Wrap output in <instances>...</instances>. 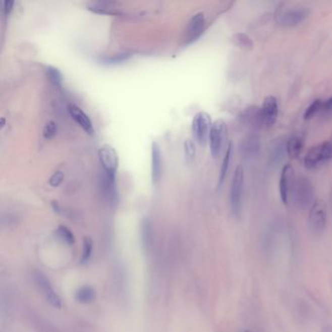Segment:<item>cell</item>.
I'll return each instance as SVG.
<instances>
[{"mask_svg":"<svg viewBox=\"0 0 332 332\" xmlns=\"http://www.w3.org/2000/svg\"><path fill=\"white\" fill-rule=\"evenodd\" d=\"M291 194L296 207L302 209L311 208L316 201L314 186L311 180L304 176L295 179Z\"/></svg>","mask_w":332,"mask_h":332,"instance_id":"6da1fadb","label":"cell"},{"mask_svg":"<svg viewBox=\"0 0 332 332\" xmlns=\"http://www.w3.org/2000/svg\"><path fill=\"white\" fill-rule=\"evenodd\" d=\"M327 224V206L323 200L318 199L314 202L309 211L308 226L310 232L315 236H320Z\"/></svg>","mask_w":332,"mask_h":332,"instance_id":"7a4b0ae2","label":"cell"},{"mask_svg":"<svg viewBox=\"0 0 332 332\" xmlns=\"http://www.w3.org/2000/svg\"><path fill=\"white\" fill-rule=\"evenodd\" d=\"M332 160V141H324L310 148L304 158L308 170H315Z\"/></svg>","mask_w":332,"mask_h":332,"instance_id":"3957f363","label":"cell"},{"mask_svg":"<svg viewBox=\"0 0 332 332\" xmlns=\"http://www.w3.org/2000/svg\"><path fill=\"white\" fill-rule=\"evenodd\" d=\"M244 169L242 166L236 168L231 187H230V205L232 212L235 216H240L243 207V193H244Z\"/></svg>","mask_w":332,"mask_h":332,"instance_id":"277c9868","label":"cell"},{"mask_svg":"<svg viewBox=\"0 0 332 332\" xmlns=\"http://www.w3.org/2000/svg\"><path fill=\"white\" fill-rule=\"evenodd\" d=\"M227 138V126L222 119L215 120L210 129L209 133V150L213 158H217L224 147L225 140Z\"/></svg>","mask_w":332,"mask_h":332,"instance_id":"5b68a950","label":"cell"},{"mask_svg":"<svg viewBox=\"0 0 332 332\" xmlns=\"http://www.w3.org/2000/svg\"><path fill=\"white\" fill-rule=\"evenodd\" d=\"M98 158L102 167L103 174L116 179V173L119 165V158L116 150L109 144H103L98 149Z\"/></svg>","mask_w":332,"mask_h":332,"instance_id":"8992f818","label":"cell"},{"mask_svg":"<svg viewBox=\"0 0 332 332\" xmlns=\"http://www.w3.org/2000/svg\"><path fill=\"white\" fill-rule=\"evenodd\" d=\"M211 126V118L208 112L200 111L194 116L192 132L195 139L201 145H205L207 143Z\"/></svg>","mask_w":332,"mask_h":332,"instance_id":"52a82bcc","label":"cell"},{"mask_svg":"<svg viewBox=\"0 0 332 332\" xmlns=\"http://www.w3.org/2000/svg\"><path fill=\"white\" fill-rule=\"evenodd\" d=\"M309 17V10L302 7L286 9L278 15V23L285 28H294Z\"/></svg>","mask_w":332,"mask_h":332,"instance_id":"ba28073f","label":"cell"},{"mask_svg":"<svg viewBox=\"0 0 332 332\" xmlns=\"http://www.w3.org/2000/svg\"><path fill=\"white\" fill-rule=\"evenodd\" d=\"M34 281L38 289L41 291L45 299L52 305L54 308L61 309L62 308V299L59 294L53 289L50 281L41 272H35L34 274Z\"/></svg>","mask_w":332,"mask_h":332,"instance_id":"9c48e42d","label":"cell"},{"mask_svg":"<svg viewBox=\"0 0 332 332\" xmlns=\"http://www.w3.org/2000/svg\"><path fill=\"white\" fill-rule=\"evenodd\" d=\"M294 170L290 164L284 166L281 177H280V183H279V191L282 202L285 205H288L290 194L291 193L293 184H294Z\"/></svg>","mask_w":332,"mask_h":332,"instance_id":"30bf717a","label":"cell"},{"mask_svg":"<svg viewBox=\"0 0 332 332\" xmlns=\"http://www.w3.org/2000/svg\"><path fill=\"white\" fill-rule=\"evenodd\" d=\"M240 153L245 159H252L260 151V139L255 134H250L245 137L240 142Z\"/></svg>","mask_w":332,"mask_h":332,"instance_id":"8fae6325","label":"cell"},{"mask_svg":"<svg viewBox=\"0 0 332 332\" xmlns=\"http://www.w3.org/2000/svg\"><path fill=\"white\" fill-rule=\"evenodd\" d=\"M263 120L266 127H271L276 123L279 115V104L277 97L274 96H267L263 100L262 107Z\"/></svg>","mask_w":332,"mask_h":332,"instance_id":"7c38bea8","label":"cell"},{"mask_svg":"<svg viewBox=\"0 0 332 332\" xmlns=\"http://www.w3.org/2000/svg\"><path fill=\"white\" fill-rule=\"evenodd\" d=\"M241 120L244 125L251 127L252 129H259L264 125L261 107L250 106L241 115Z\"/></svg>","mask_w":332,"mask_h":332,"instance_id":"4fadbf2b","label":"cell"},{"mask_svg":"<svg viewBox=\"0 0 332 332\" xmlns=\"http://www.w3.org/2000/svg\"><path fill=\"white\" fill-rule=\"evenodd\" d=\"M205 25H206V18H205L204 13L200 12V13L194 15L192 19L189 22L187 32H186L187 33L186 39L188 43L196 40L203 33Z\"/></svg>","mask_w":332,"mask_h":332,"instance_id":"5bb4252c","label":"cell"},{"mask_svg":"<svg viewBox=\"0 0 332 332\" xmlns=\"http://www.w3.org/2000/svg\"><path fill=\"white\" fill-rule=\"evenodd\" d=\"M69 111H70L72 119L79 125L87 134H89V135L94 134L95 130H94V126H93L90 117L79 106H77L75 104H70L69 105Z\"/></svg>","mask_w":332,"mask_h":332,"instance_id":"9a60e30c","label":"cell"},{"mask_svg":"<svg viewBox=\"0 0 332 332\" xmlns=\"http://www.w3.org/2000/svg\"><path fill=\"white\" fill-rule=\"evenodd\" d=\"M162 152L159 144L153 141L151 145V178L153 183H158L162 178Z\"/></svg>","mask_w":332,"mask_h":332,"instance_id":"2e32d148","label":"cell"},{"mask_svg":"<svg viewBox=\"0 0 332 332\" xmlns=\"http://www.w3.org/2000/svg\"><path fill=\"white\" fill-rule=\"evenodd\" d=\"M116 2H97L90 6V10L99 14L121 15L119 8H116Z\"/></svg>","mask_w":332,"mask_h":332,"instance_id":"e0dca14e","label":"cell"},{"mask_svg":"<svg viewBox=\"0 0 332 332\" xmlns=\"http://www.w3.org/2000/svg\"><path fill=\"white\" fill-rule=\"evenodd\" d=\"M231 41L236 47L242 50H252L253 49V41L247 33L244 32H237L232 35Z\"/></svg>","mask_w":332,"mask_h":332,"instance_id":"ac0fdd59","label":"cell"},{"mask_svg":"<svg viewBox=\"0 0 332 332\" xmlns=\"http://www.w3.org/2000/svg\"><path fill=\"white\" fill-rule=\"evenodd\" d=\"M232 153H233V144H232V142H230L228 144L227 149H226L224 158L222 160V168H220L219 177H218V188L222 186L223 181H224L226 176H227L229 166H230V162H231V158H232Z\"/></svg>","mask_w":332,"mask_h":332,"instance_id":"d6986e66","label":"cell"},{"mask_svg":"<svg viewBox=\"0 0 332 332\" xmlns=\"http://www.w3.org/2000/svg\"><path fill=\"white\" fill-rule=\"evenodd\" d=\"M75 299L82 304H90L96 299V291L91 287H83L76 291Z\"/></svg>","mask_w":332,"mask_h":332,"instance_id":"ffe728a7","label":"cell"},{"mask_svg":"<svg viewBox=\"0 0 332 332\" xmlns=\"http://www.w3.org/2000/svg\"><path fill=\"white\" fill-rule=\"evenodd\" d=\"M302 148H303V140L298 136L291 137L287 143V152L292 159L297 158L299 156Z\"/></svg>","mask_w":332,"mask_h":332,"instance_id":"44dd1931","label":"cell"},{"mask_svg":"<svg viewBox=\"0 0 332 332\" xmlns=\"http://www.w3.org/2000/svg\"><path fill=\"white\" fill-rule=\"evenodd\" d=\"M56 235L58 236L59 239H61L63 242L67 243L70 246H72L75 243V238L73 233L65 225H61L58 227L56 231Z\"/></svg>","mask_w":332,"mask_h":332,"instance_id":"7402d4cb","label":"cell"},{"mask_svg":"<svg viewBox=\"0 0 332 332\" xmlns=\"http://www.w3.org/2000/svg\"><path fill=\"white\" fill-rule=\"evenodd\" d=\"M322 104H323V100L321 99H316L314 100L304 112V119L305 120H311L313 119L316 115H318L320 113L321 108H322Z\"/></svg>","mask_w":332,"mask_h":332,"instance_id":"603a6c76","label":"cell"},{"mask_svg":"<svg viewBox=\"0 0 332 332\" xmlns=\"http://www.w3.org/2000/svg\"><path fill=\"white\" fill-rule=\"evenodd\" d=\"M46 73L49 80L53 83V85H55L57 87H61L63 82V76L60 70L55 67H48L46 69Z\"/></svg>","mask_w":332,"mask_h":332,"instance_id":"cb8c5ba5","label":"cell"},{"mask_svg":"<svg viewBox=\"0 0 332 332\" xmlns=\"http://www.w3.org/2000/svg\"><path fill=\"white\" fill-rule=\"evenodd\" d=\"M93 251V241L91 238L87 237L84 239L83 249L81 255V263H86L91 257Z\"/></svg>","mask_w":332,"mask_h":332,"instance_id":"d4e9b609","label":"cell"},{"mask_svg":"<svg viewBox=\"0 0 332 332\" xmlns=\"http://www.w3.org/2000/svg\"><path fill=\"white\" fill-rule=\"evenodd\" d=\"M57 132H58L57 124L54 121H49L44 126L43 137H44V139H53L57 135Z\"/></svg>","mask_w":332,"mask_h":332,"instance_id":"484cf974","label":"cell"},{"mask_svg":"<svg viewBox=\"0 0 332 332\" xmlns=\"http://www.w3.org/2000/svg\"><path fill=\"white\" fill-rule=\"evenodd\" d=\"M184 152L187 161H192L196 154V146L191 139H186L184 142Z\"/></svg>","mask_w":332,"mask_h":332,"instance_id":"4316f807","label":"cell"},{"mask_svg":"<svg viewBox=\"0 0 332 332\" xmlns=\"http://www.w3.org/2000/svg\"><path fill=\"white\" fill-rule=\"evenodd\" d=\"M151 227H150V223L149 222H143L142 223V240L143 242L146 243V246L150 245V241H151Z\"/></svg>","mask_w":332,"mask_h":332,"instance_id":"83f0119b","label":"cell"},{"mask_svg":"<svg viewBox=\"0 0 332 332\" xmlns=\"http://www.w3.org/2000/svg\"><path fill=\"white\" fill-rule=\"evenodd\" d=\"M320 114L323 117H327V118L332 117V97H329L326 100H323V104H322V108L320 111Z\"/></svg>","mask_w":332,"mask_h":332,"instance_id":"f1b7e54d","label":"cell"},{"mask_svg":"<svg viewBox=\"0 0 332 332\" xmlns=\"http://www.w3.org/2000/svg\"><path fill=\"white\" fill-rule=\"evenodd\" d=\"M64 178H65V176H64V174H63L62 172H57V173H55V174L50 178V180H49V184H50L51 186H53V187H57V186H59V185L63 182Z\"/></svg>","mask_w":332,"mask_h":332,"instance_id":"f546056e","label":"cell"},{"mask_svg":"<svg viewBox=\"0 0 332 332\" xmlns=\"http://www.w3.org/2000/svg\"><path fill=\"white\" fill-rule=\"evenodd\" d=\"M15 2L13 0H5L3 1V5H2V11L3 14L5 16H8L12 12L13 7H14Z\"/></svg>","mask_w":332,"mask_h":332,"instance_id":"4dcf8cb0","label":"cell"},{"mask_svg":"<svg viewBox=\"0 0 332 332\" xmlns=\"http://www.w3.org/2000/svg\"><path fill=\"white\" fill-rule=\"evenodd\" d=\"M330 202H331V205H332V187H331V192H330Z\"/></svg>","mask_w":332,"mask_h":332,"instance_id":"1f68e13d","label":"cell"},{"mask_svg":"<svg viewBox=\"0 0 332 332\" xmlns=\"http://www.w3.org/2000/svg\"><path fill=\"white\" fill-rule=\"evenodd\" d=\"M244 332H250V331H249V330H246V331H244Z\"/></svg>","mask_w":332,"mask_h":332,"instance_id":"d6a6232c","label":"cell"}]
</instances>
